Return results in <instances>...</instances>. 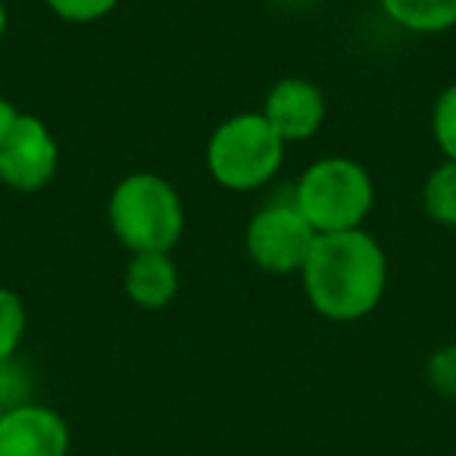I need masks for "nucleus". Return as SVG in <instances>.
I'll list each match as a JSON object with an SVG mask.
<instances>
[{"mask_svg":"<svg viewBox=\"0 0 456 456\" xmlns=\"http://www.w3.org/2000/svg\"><path fill=\"white\" fill-rule=\"evenodd\" d=\"M16 119V110L10 107L4 97H0V141H4V134H7V128H10V122Z\"/></svg>","mask_w":456,"mask_h":456,"instance_id":"16","label":"nucleus"},{"mask_svg":"<svg viewBox=\"0 0 456 456\" xmlns=\"http://www.w3.org/2000/svg\"><path fill=\"white\" fill-rule=\"evenodd\" d=\"M263 119L275 128L281 141H304L319 132L325 119V101L316 85L304 78H285L266 97Z\"/></svg>","mask_w":456,"mask_h":456,"instance_id":"8","label":"nucleus"},{"mask_svg":"<svg viewBox=\"0 0 456 456\" xmlns=\"http://www.w3.org/2000/svg\"><path fill=\"white\" fill-rule=\"evenodd\" d=\"M294 203L319 235L350 232L366 219L372 207V182L354 159H319L304 172Z\"/></svg>","mask_w":456,"mask_h":456,"instance_id":"4","label":"nucleus"},{"mask_svg":"<svg viewBox=\"0 0 456 456\" xmlns=\"http://www.w3.org/2000/svg\"><path fill=\"white\" fill-rule=\"evenodd\" d=\"M110 225L134 254H169L182 238L184 209L166 178L138 172L116 184L110 197Z\"/></svg>","mask_w":456,"mask_h":456,"instance_id":"2","label":"nucleus"},{"mask_svg":"<svg viewBox=\"0 0 456 456\" xmlns=\"http://www.w3.org/2000/svg\"><path fill=\"white\" fill-rule=\"evenodd\" d=\"M385 13L410 32H447L456 26V0H381Z\"/></svg>","mask_w":456,"mask_h":456,"instance_id":"10","label":"nucleus"},{"mask_svg":"<svg viewBox=\"0 0 456 456\" xmlns=\"http://www.w3.org/2000/svg\"><path fill=\"white\" fill-rule=\"evenodd\" d=\"M285 141L263 116L244 113L222 122L207 147V163L222 188L254 191L279 172Z\"/></svg>","mask_w":456,"mask_h":456,"instance_id":"3","label":"nucleus"},{"mask_svg":"<svg viewBox=\"0 0 456 456\" xmlns=\"http://www.w3.org/2000/svg\"><path fill=\"white\" fill-rule=\"evenodd\" d=\"M319 232L304 219L297 203L291 207H266L248 225V254L266 273H297L304 269Z\"/></svg>","mask_w":456,"mask_h":456,"instance_id":"5","label":"nucleus"},{"mask_svg":"<svg viewBox=\"0 0 456 456\" xmlns=\"http://www.w3.org/2000/svg\"><path fill=\"white\" fill-rule=\"evenodd\" d=\"M119 0H47V7L69 22H91L107 16Z\"/></svg>","mask_w":456,"mask_h":456,"instance_id":"15","label":"nucleus"},{"mask_svg":"<svg viewBox=\"0 0 456 456\" xmlns=\"http://www.w3.org/2000/svg\"><path fill=\"white\" fill-rule=\"evenodd\" d=\"M7 32V10H4V0H0V38Z\"/></svg>","mask_w":456,"mask_h":456,"instance_id":"17","label":"nucleus"},{"mask_svg":"<svg viewBox=\"0 0 456 456\" xmlns=\"http://www.w3.org/2000/svg\"><path fill=\"white\" fill-rule=\"evenodd\" d=\"M422 203L435 222L456 228V159H447L431 172L422 191Z\"/></svg>","mask_w":456,"mask_h":456,"instance_id":"11","label":"nucleus"},{"mask_svg":"<svg viewBox=\"0 0 456 456\" xmlns=\"http://www.w3.org/2000/svg\"><path fill=\"white\" fill-rule=\"evenodd\" d=\"M431 126H435V138L441 144V151L447 153V159H456V85H450L437 97Z\"/></svg>","mask_w":456,"mask_h":456,"instance_id":"13","label":"nucleus"},{"mask_svg":"<svg viewBox=\"0 0 456 456\" xmlns=\"http://www.w3.org/2000/svg\"><path fill=\"white\" fill-rule=\"evenodd\" d=\"M66 450L69 428L60 412L20 403L0 416V456H66Z\"/></svg>","mask_w":456,"mask_h":456,"instance_id":"7","label":"nucleus"},{"mask_svg":"<svg viewBox=\"0 0 456 456\" xmlns=\"http://www.w3.org/2000/svg\"><path fill=\"white\" fill-rule=\"evenodd\" d=\"M26 335V306L13 291L0 288V366L16 354Z\"/></svg>","mask_w":456,"mask_h":456,"instance_id":"12","label":"nucleus"},{"mask_svg":"<svg viewBox=\"0 0 456 456\" xmlns=\"http://www.w3.org/2000/svg\"><path fill=\"white\" fill-rule=\"evenodd\" d=\"M57 172V141L35 116H20L10 122L0 141V182L13 191H38Z\"/></svg>","mask_w":456,"mask_h":456,"instance_id":"6","label":"nucleus"},{"mask_svg":"<svg viewBox=\"0 0 456 456\" xmlns=\"http://www.w3.org/2000/svg\"><path fill=\"white\" fill-rule=\"evenodd\" d=\"M387 281V263L375 238L360 228L319 235L304 263L310 304L322 316L350 322L379 306Z\"/></svg>","mask_w":456,"mask_h":456,"instance_id":"1","label":"nucleus"},{"mask_svg":"<svg viewBox=\"0 0 456 456\" xmlns=\"http://www.w3.org/2000/svg\"><path fill=\"white\" fill-rule=\"evenodd\" d=\"M126 291L144 310H163L178 291V269L166 254H134L126 269Z\"/></svg>","mask_w":456,"mask_h":456,"instance_id":"9","label":"nucleus"},{"mask_svg":"<svg viewBox=\"0 0 456 456\" xmlns=\"http://www.w3.org/2000/svg\"><path fill=\"white\" fill-rule=\"evenodd\" d=\"M428 385L437 394L456 400V344L435 350L428 360Z\"/></svg>","mask_w":456,"mask_h":456,"instance_id":"14","label":"nucleus"}]
</instances>
